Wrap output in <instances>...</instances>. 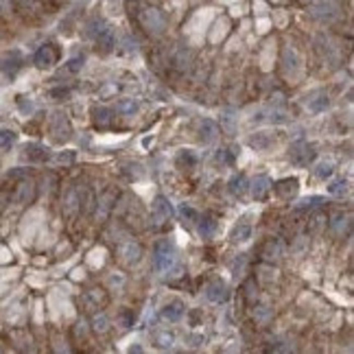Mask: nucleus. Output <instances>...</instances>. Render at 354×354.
Masks as SVG:
<instances>
[{
  "instance_id": "obj_1",
  "label": "nucleus",
  "mask_w": 354,
  "mask_h": 354,
  "mask_svg": "<svg viewBox=\"0 0 354 354\" xmlns=\"http://www.w3.org/2000/svg\"><path fill=\"white\" fill-rule=\"evenodd\" d=\"M140 22L149 33L153 35H160V33L166 29V20H164L162 11L155 9V7H147V9L140 11Z\"/></svg>"
},
{
  "instance_id": "obj_2",
  "label": "nucleus",
  "mask_w": 354,
  "mask_h": 354,
  "mask_svg": "<svg viewBox=\"0 0 354 354\" xmlns=\"http://www.w3.org/2000/svg\"><path fill=\"white\" fill-rule=\"evenodd\" d=\"M288 157H291V162L298 164V166H308V164L317 157V147H315V144H308V142H295L291 151H288Z\"/></svg>"
},
{
  "instance_id": "obj_3",
  "label": "nucleus",
  "mask_w": 354,
  "mask_h": 354,
  "mask_svg": "<svg viewBox=\"0 0 354 354\" xmlns=\"http://www.w3.org/2000/svg\"><path fill=\"white\" fill-rule=\"evenodd\" d=\"M311 16L319 22H334L341 16V9L334 0H321V3L311 7Z\"/></svg>"
},
{
  "instance_id": "obj_4",
  "label": "nucleus",
  "mask_w": 354,
  "mask_h": 354,
  "mask_svg": "<svg viewBox=\"0 0 354 354\" xmlns=\"http://www.w3.org/2000/svg\"><path fill=\"white\" fill-rule=\"evenodd\" d=\"M175 247L170 245L168 241H160L155 245V269H160V271H166V269H170L175 265Z\"/></svg>"
},
{
  "instance_id": "obj_5",
  "label": "nucleus",
  "mask_w": 354,
  "mask_h": 354,
  "mask_svg": "<svg viewBox=\"0 0 354 354\" xmlns=\"http://www.w3.org/2000/svg\"><path fill=\"white\" fill-rule=\"evenodd\" d=\"M50 131H52V136H55V140H59V142L68 140V138L72 136V127H70V123H68V118H66V114H52V118H50Z\"/></svg>"
},
{
  "instance_id": "obj_6",
  "label": "nucleus",
  "mask_w": 354,
  "mask_h": 354,
  "mask_svg": "<svg viewBox=\"0 0 354 354\" xmlns=\"http://www.w3.org/2000/svg\"><path fill=\"white\" fill-rule=\"evenodd\" d=\"M151 210H153V221L157 225H162L164 221H168L170 216H173V206H170V201L166 197H155L153 203H151Z\"/></svg>"
},
{
  "instance_id": "obj_7",
  "label": "nucleus",
  "mask_w": 354,
  "mask_h": 354,
  "mask_svg": "<svg viewBox=\"0 0 354 354\" xmlns=\"http://www.w3.org/2000/svg\"><path fill=\"white\" fill-rule=\"evenodd\" d=\"M57 57H59V52H57L55 46H52V44H46V46H42V48L35 52L33 62H35L37 68H50V66L57 64Z\"/></svg>"
},
{
  "instance_id": "obj_8",
  "label": "nucleus",
  "mask_w": 354,
  "mask_h": 354,
  "mask_svg": "<svg viewBox=\"0 0 354 354\" xmlns=\"http://www.w3.org/2000/svg\"><path fill=\"white\" fill-rule=\"evenodd\" d=\"M118 254H121V258H123L125 265L131 267V265H138V262H140V258H142V247L138 245V243H134V241H127V243H123V245H121Z\"/></svg>"
},
{
  "instance_id": "obj_9",
  "label": "nucleus",
  "mask_w": 354,
  "mask_h": 354,
  "mask_svg": "<svg viewBox=\"0 0 354 354\" xmlns=\"http://www.w3.org/2000/svg\"><path fill=\"white\" fill-rule=\"evenodd\" d=\"M20 68H22V55H20V50H9L0 57V70H3L5 75L11 77V75H16Z\"/></svg>"
},
{
  "instance_id": "obj_10",
  "label": "nucleus",
  "mask_w": 354,
  "mask_h": 354,
  "mask_svg": "<svg viewBox=\"0 0 354 354\" xmlns=\"http://www.w3.org/2000/svg\"><path fill=\"white\" fill-rule=\"evenodd\" d=\"M206 295H208L210 302H216V304H221V302L227 300L229 288H227V284H225L223 280H212V282H210V284L206 286Z\"/></svg>"
},
{
  "instance_id": "obj_11",
  "label": "nucleus",
  "mask_w": 354,
  "mask_h": 354,
  "mask_svg": "<svg viewBox=\"0 0 354 354\" xmlns=\"http://www.w3.org/2000/svg\"><path fill=\"white\" fill-rule=\"evenodd\" d=\"M271 186H273V184H271V180H269V177H256V180L252 182V184H249V193H252V197H254V199H265V197L269 195V190H271Z\"/></svg>"
},
{
  "instance_id": "obj_12",
  "label": "nucleus",
  "mask_w": 354,
  "mask_h": 354,
  "mask_svg": "<svg viewBox=\"0 0 354 354\" xmlns=\"http://www.w3.org/2000/svg\"><path fill=\"white\" fill-rule=\"evenodd\" d=\"M114 201H116V193L114 190H107V193L101 195V199H98V206H96V219L98 221H105L109 214V210L114 208Z\"/></svg>"
},
{
  "instance_id": "obj_13",
  "label": "nucleus",
  "mask_w": 354,
  "mask_h": 354,
  "mask_svg": "<svg viewBox=\"0 0 354 354\" xmlns=\"http://www.w3.org/2000/svg\"><path fill=\"white\" fill-rule=\"evenodd\" d=\"M262 256H265V260H269V262H278L282 256H284V243L280 239H271L265 245V249H262Z\"/></svg>"
},
{
  "instance_id": "obj_14",
  "label": "nucleus",
  "mask_w": 354,
  "mask_h": 354,
  "mask_svg": "<svg viewBox=\"0 0 354 354\" xmlns=\"http://www.w3.org/2000/svg\"><path fill=\"white\" fill-rule=\"evenodd\" d=\"M48 149L44 147V144H37V142H31V144H26L24 147V157L29 162H44V160H48Z\"/></svg>"
},
{
  "instance_id": "obj_15",
  "label": "nucleus",
  "mask_w": 354,
  "mask_h": 354,
  "mask_svg": "<svg viewBox=\"0 0 354 354\" xmlns=\"http://www.w3.org/2000/svg\"><path fill=\"white\" fill-rule=\"evenodd\" d=\"M328 105H330V101H328V94H324V92H313L311 96H306V107L315 111V114L326 111Z\"/></svg>"
},
{
  "instance_id": "obj_16",
  "label": "nucleus",
  "mask_w": 354,
  "mask_h": 354,
  "mask_svg": "<svg viewBox=\"0 0 354 354\" xmlns=\"http://www.w3.org/2000/svg\"><path fill=\"white\" fill-rule=\"evenodd\" d=\"M184 311H186V306H184L182 300H170L168 304L162 308V315H164V319H168V321H180Z\"/></svg>"
},
{
  "instance_id": "obj_17",
  "label": "nucleus",
  "mask_w": 354,
  "mask_h": 354,
  "mask_svg": "<svg viewBox=\"0 0 354 354\" xmlns=\"http://www.w3.org/2000/svg\"><path fill=\"white\" fill-rule=\"evenodd\" d=\"M173 66L180 72H186L190 66H193V50H188V48H177L175 50V55H173Z\"/></svg>"
},
{
  "instance_id": "obj_18",
  "label": "nucleus",
  "mask_w": 354,
  "mask_h": 354,
  "mask_svg": "<svg viewBox=\"0 0 354 354\" xmlns=\"http://www.w3.org/2000/svg\"><path fill=\"white\" fill-rule=\"evenodd\" d=\"M33 197H35V186H33L31 182H24V184H20V186H18L16 195H13V201H16L18 206H24V203L33 201Z\"/></svg>"
},
{
  "instance_id": "obj_19",
  "label": "nucleus",
  "mask_w": 354,
  "mask_h": 354,
  "mask_svg": "<svg viewBox=\"0 0 354 354\" xmlns=\"http://www.w3.org/2000/svg\"><path fill=\"white\" fill-rule=\"evenodd\" d=\"M247 142H249V147L256 149V151H265V149H269L275 142V136L267 134V131H260V134H254Z\"/></svg>"
},
{
  "instance_id": "obj_20",
  "label": "nucleus",
  "mask_w": 354,
  "mask_h": 354,
  "mask_svg": "<svg viewBox=\"0 0 354 354\" xmlns=\"http://www.w3.org/2000/svg\"><path fill=\"white\" fill-rule=\"evenodd\" d=\"M114 46H116V35H114V31L109 29H105L101 35L96 37V50H101V52H111L114 50Z\"/></svg>"
},
{
  "instance_id": "obj_21",
  "label": "nucleus",
  "mask_w": 354,
  "mask_h": 354,
  "mask_svg": "<svg viewBox=\"0 0 354 354\" xmlns=\"http://www.w3.org/2000/svg\"><path fill=\"white\" fill-rule=\"evenodd\" d=\"M216 229V221L214 216H197V234L201 239H210Z\"/></svg>"
},
{
  "instance_id": "obj_22",
  "label": "nucleus",
  "mask_w": 354,
  "mask_h": 354,
  "mask_svg": "<svg viewBox=\"0 0 354 354\" xmlns=\"http://www.w3.org/2000/svg\"><path fill=\"white\" fill-rule=\"evenodd\" d=\"M282 62H284V68L288 72H298L300 70V55L293 46H286L284 52H282Z\"/></svg>"
},
{
  "instance_id": "obj_23",
  "label": "nucleus",
  "mask_w": 354,
  "mask_h": 354,
  "mask_svg": "<svg viewBox=\"0 0 354 354\" xmlns=\"http://www.w3.org/2000/svg\"><path fill=\"white\" fill-rule=\"evenodd\" d=\"M216 136H219V125H216L214 121H210V118H206V121L201 123V140L203 142H214Z\"/></svg>"
},
{
  "instance_id": "obj_24",
  "label": "nucleus",
  "mask_w": 354,
  "mask_h": 354,
  "mask_svg": "<svg viewBox=\"0 0 354 354\" xmlns=\"http://www.w3.org/2000/svg\"><path fill=\"white\" fill-rule=\"evenodd\" d=\"M229 239H232V243H245L252 239V225H247V223H239L232 234H229Z\"/></svg>"
},
{
  "instance_id": "obj_25",
  "label": "nucleus",
  "mask_w": 354,
  "mask_h": 354,
  "mask_svg": "<svg viewBox=\"0 0 354 354\" xmlns=\"http://www.w3.org/2000/svg\"><path fill=\"white\" fill-rule=\"evenodd\" d=\"M247 177L245 175H234L232 180H229V193H232L234 197H243L247 190Z\"/></svg>"
},
{
  "instance_id": "obj_26",
  "label": "nucleus",
  "mask_w": 354,
  "mask_h": 354,
  "mask_svg": "<svg viewBox=\"0 0 354 354\" xmlns=\"http://www.w3.org/2000/svg\"><path fill=\"white\" fill-rule=\"evenodd\" d=\"M347 227H350V216H347V214L339 212V214H334V216H332V221H330V229H332L334 234H343Z\"/></svg>"
},
{
  "instance_id": "obj_27",
  "label": "nucleus",
  "mask_w": 354,
  "mask_h": 354,
  "mask_svg": "<svg viewBox=\"0 0 354 354\" xmlns=\"http://www.w3.org/2000/svg\"><path fill=\"white\" fill-rule=\"evenodd\" d=\"M77 208H81V193H79V190H70V193L66 195L64 210H66V214H72Z\"/></svg>"
},
{
  "instance_id": "obj_28",
  "label": "nucleus",
  "mask_w": 354,
  "mask_h": 354,
  "mask_svg": "<svg viewBox=\"0 0 354 354\" xmlns=\"http://www.w3.org/2000/svg\"><path fill=\"white\" fill-rule=\"evenodd\" d=\"M236 116L232 109H223L221 111V127L227 131V134H236Z\"/></svg>"
},
{
  "instance_id": "obj_29",
  "label": "nucleus",
  "mask_w": 354,
  "mask_h": 354,
  "mask_svg": "<svg viewBox=\"0 0 354 354\" xmlns=\"http://www.w3.org/2000/svg\"><path fill=\"white\" fill-rule=\"evenodd\" d=\"M105 29H107V24H105L101 18H94V20H90V22H88V26H85V35L96 39Z\"/></svg>"
},
{
  "instance_id": "obj_30",
  "label": "nucleus",
  "mask_w": 354,
  "mask_h": 354,
  "mask_svg": "<svg viewBox=\"0 0 354 354\" xmlns=\"http://www.w3.org/2000/svg\"><path fill=\"white\" fill-rule=\"evenodd\" d=\"M92 116H94V123L96 125H109V121H111V109L109 107H94L92 109Z\"/></svg>"
},
{
  "instance_id": "obj_31",
  "label": "nucleus",
  "mask_w": 354,
  "mask_h": 354,
  "mask_svg": "<svg viewBox=\"0 0 354 354\" xmlns=\"http://www.w3.org/2000/svg\"><path fill=\"white\" fill-rule=\"evenodd\" d=\"M16 131L13 129H7V127H0V149H11L13 142H16Z\"/></svg>"
},
{
  "instance_id": "obj_32",
  "label": "nucleus",
  "mask_w": 354,
  "mask_h": 354,
  "mask_svg": "<svg viewBox=\"0 0 354 354\" xmlns=\"http://www.w3.org/2000/svg\"><path fill=\"white\" fill-rule=\"evenodd\" d=\"M324 203V197H304L295 203V210H311V208H317Z\"/></svg>"
},
{
  "instance_id": "obj_33",
  "label": "nucleus",
  "mask_w": 354,
  "mask_h": 354,
  "mask_svg": "<svg viewBox=\"0 0 354 354\" xmlns=\"http://www.w3.org/2000/svg\"><path fill=\"white\" fill-rule=\"evenodd\" d=\"M275 190L282 195V197H288V195H293L295 190H298V180H282L278 186H275Z\"/></svg>"
},
{
  "instance_id": "obj_34",
  "label": "nucleus",
  "mask_w": 354,
  "mask_h": 354,
  "mask_svg": "<svg viewBox=\"0 0 354 354\" xmlns=\"http://www.w3.org/2000/svg\"><path fill=\"white\" fill-rule=\"evenodd\" d=\"M81 68H83V57H72L62 68V75H75V72H79Z\"/></svg>"
},
{
  "instance_id": "obj_35",
  "label": "nucleus",
  "mask_w": 354,
  "mask_h": 354,
  "mask_svg": "<svg viewBox=\"0 0 354 354\" xmlns=\"http://www.w3.org/2000/svg\"><path fill=\"white\" fill-rule=\"evenodd\" d=\"M328 193L332 197H343L347 193V182L345 180H332L330 186H328Z\"/></svg>"
},
{
  "instance_id": "obj_36",
  "label": "nucleus",
  "mask_w": 354,
  "mask_h": 354,
  "mask_svg": "<svg viewBox=\"0 0 354 354\" xmlns=\"http://www.w3.org/2000/svg\"><path fill=\"white\" fill-rule=\"evenodd\" d=\"M116 109L121 111V114H136L138 111V103L134 98H123V101L116 103Z\"/></svg>"
},
{
  "instance_id": "obj_37",
  "label": "nucleus",
  "mask_w": 354,
  "mask_h": 354,
  "mask_svg": "<svg viewBox=\"0 0 354 354\" xmlns=\"http://www.w3.org/2000/svg\"><path fill=\"white\" fill-rule=\"evenodd\" d=\"M92 328H94L96 332H107L109 330V319H107V315L105 313H98L94 321H92Z\"/></svg>"
},
{
  "instance_id": "obj_38",
  "label": "nucleus",
  "mask_w": 354,
  "mask_h": 354,
  "mask_svg": "<svg viewBox=\"0 0 354 354\" xmlns=\"http://www.w3.org/2000/svg\"><path fill=\"white\" fill-rule=\"evenodd\" d=\"M332 170H334V164L332 162H319L317 168H315V175H317L319 180H328V177L332 175Z\"/></svg>"
},
{
  "instance_id": "obj_39",
  "label": "nucleus",
  "mask_w": 354,
  "mask_h": 354,
  "mask_svg": "<svg viewBox=\"0 0 354 354\" xmlns=\"http://www.w3.org/2000/svg\"><path fill=\"white\" fill-rule=\"evenodd\" d=\"M177 162H180V164H186V166H195V164H197V153H195V151H190V149L180 151V155H177Z\"/></svg>"
},
{
  "instance_id": "obj_40",
  "label": "nucleus",
  "mask_w": 354,
  "mask_h": 354,
  "mask_svg": "<svg viewBox=\"0 0 354 354\" xmlns=\"http://www.w3.org/2000/svg\"><path fill=\"white\" fill-rule=\"evenodd\" d=\"M155 343L160 345V347H173L175 337H173L170 332H157V334H155Z\"/></svg>"
},
{
  "instance_id": "obj_41",
  "label": "nucleus",
  "mask_w": 354,
  "mask_h": 354,
  "mask_svg": "<svg viewBox=\"0 0 354 354\" xmlns=\"http://www.w3.org/2000/svg\"><path fill=\"white\" fill-rule=\"evenodd\" d=\"M254 317H256V321H267L269 317H271V308H269L267 304L256 306L254 308Z\"/></svg>"
},
{
  "instance_id": "obj_42",
  "label": "nucleus",
  "mask_w": 354,
  "mask_h": 354,
  "mask_svg": "<svg viewBox=\"0 0 354 354\" xmlns=\"http://www.w3.org/2000/svg\"><path fill=\"white\" fill-rule=\"evenodd\" d=\"M180 212H182L184 219L190 221V223H195V221H197V216H199V214H197V210H195V208H190V206H186V203H184V206L180 208Z\"/></svg>"
},
{
  "instance_id": "obj_43",
  "label": "nucleus",
  "mask_w": 354,
  "mask_h": 354,
  "mask_svg": "<svg viewBox=\"0 0 354 354\" xmlns=\"http://www.w3.org/2000/svg\"><path fill=\"white\" fill-rule=\"evenodd\" d=\"M269 123H286V114H284V109L273 107L271 111H269Z\"/></svg>"
},
{
  "instance_id": "obj_44",
  "label": "nucleus",
  "mask_w": 354,
  "mask_h": 354,
  "mask_svg": "<svg viewBox=\"0 0 354 354\" xmlns=\"http://www.w3.org/2000/svg\"><path fill=\"white\" fill-rule=\"evenodd\" d=\"M18 107L20 109H22V114H31V111L33 109H35V105H33V101H29V98H20V101H18Z\"/></svg>"
},
{
  "instance_id": "obj_45",
  "label": "nucleus",
  "mask_w": 354,
  "mask_h": 354,
  "mask_svg": "<svg viewBox=\"0 0 354 354\" xmlns=\"http://www.w3.org/2000/svg\"><path fill=\"white\" fill-rule=\"evenodd\" d=\"M57 162H62V164H70V162H75V151H62L57 157H55Z\"/></svg>"
},
{
  "instance_id": "obj_46",
  "label": "nucleus",
  "mask_w": 354,
  "mask_h": 354,
  "mask_svg": "<svg viewBox=\"0 0 354 354\" xmlns=\"http://www.w3.org/2000/svg\"><path fill=\"white\" fill-rule=\"evenodd\" d=\"M216 162H221V164H229V162H232L229 151L227 149H219V151H216Z\"/></svg>"
},
{
  "instance_id": "obj_47",
  "label": "nucleus",
  "mask_w": 354,
  "mask_h": 354,
  "mask_svg": "<svg viewBox=\"0 0 354 354\" xmlns=\"http://www.w3.org/2000/svg\"><path fill=\"white\" fill-rule=\"evenodd\" d=\"M70 94V90L68 88H55V90H50L48 92V96H52V98H66Z\"/></svg>"
},
{
  "instance_id": "obj_48",
  "label": "nucleus",
  "mask_w": 354,
  "mask_h": 354,
  "mask_svg": "<svg viewBox=\"0 0 354 354\" xmlns=\"http://www.w3.org/2000/svg\"><path fill=\"white\" fill-rule=\"evenodd\" d=\"M88 298H90V300H94L96 304H98V302H101V304L105 302V295H103V293H98V288H92V291L88 293Z\"/></svg>"
},
{
  "instance_id": "obj_49",
  "label": "nucleus",
  "mask_w": 354,
  "mask_h": 354,
  "mask_svg": "<svg viewBox=\"0 0 354 354\" xmlns=\"http://www.w3.org/2000/svg\"><path fill=\"white\" fill-rule=\"evenodd\" d=\"M138 46H136V39L131 42V37H125L123 39V50H127V52H131V50H136Z\"/></svg>"
},
{
  "instance_id": "obj_50",
  "label": "nucleus",
  "mask_w": 354,
  "mask_h": 354,
  "mask_svg": "<svg viewBox=\"0 0 354 354\" xmlns=\"http://www.w3.org/2000/svg\"><path fill=\"white\" fill-rule=\"evenodd\" d=\"M11 13V3L9 0H0V16H7Z\"/></svg>"
},
{
  "instance_id": "obj_51",
  "label": "nucleus",
  "mask_w": 354,
  "mask_h": 354,
  "mask_svg": "<svg viewBox=\"0 0 354 354\" xmlns=\"http://www.w3.org/2000/svg\"><path fill=\"white\" fill-rule=\"evenodd\" d=\"M243 262H245V258H243V256H241V258L234 262V273H236V275H239V271L243 269Z\"/></svg>"
},
{
  "instance_id": "obj_52",
  "label": "nucleus",
  "mask_w": 354,
  "mask_h": 354,
  "mask_svg": "<svg viewBox=\"0 0 354 354\" xmlns=\"http://www.w3.org/2000/svg\"><path fill=\"white\" fill-rule=\"evenodd\" d=\"M77 334H79V337H83V334H85V321L83 319L77 324Z\"/></svg>"
},
{
  "instance_id": "obj_53",
  "label": "nucleus",
  "mask_w": 354,
  "mask_h": 354,
  "mask_svg": "<svg viewBox=\"0 0 354 354\" xmlns=\"http://www.w3.org/2000/svg\"><path fill=\"white\" fill-rule=\"evenodd\" d=\"M190 341H193V345H201L206 339H203V337H190Z\"/></svg>"
},
{
  "instance_id": "obj_54",
  "label": "nucleus",
  "mask_w": 354,
  "mask_h": 354,
  "mask_svg": "<svg viewBox=\"0 0 354 354\" xmlns=\"http://www.w3.org/2000/svg\"><path fill=\"white\" fill-rule=\"evenodd\" d=\"M16 3L24 5V7H33V5H35V0H16Z\"/></svg>"
}]
</instances>
